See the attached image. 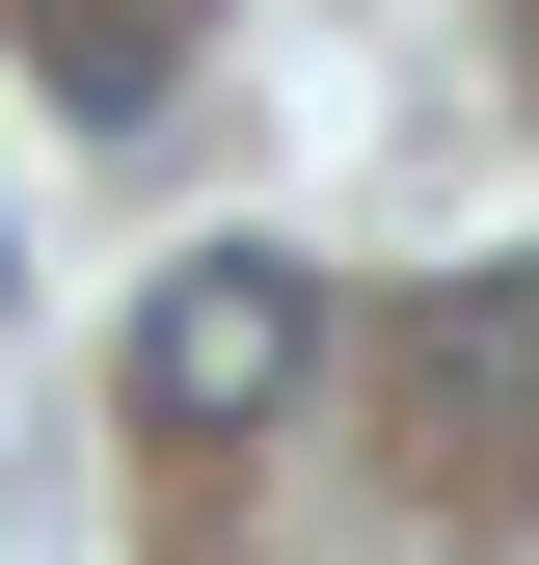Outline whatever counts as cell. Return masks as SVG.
<instances>
[{
  "label": "cell",
  "instance_id": "1",
  "mask_svg": "<svg viewBox=\"0 0 539 565\" xmlns=\"http://www.w3.org/2000/svg\"><path fill=\"white\" fill-rule=\"evenodd\" d=\"M378 458L432 484V512H512V484H539V243L378 297Z\"/></svg>",
  "mask_w": 539,
  "mask_h": 565
},
{
  "label": "cell",
  "instance_id": "2",
  "mask_svg": "<svg viewBox=\"0 0 539 565\" xmlns=\"http://www.w3.org/2000/svg\"><path fill=\"white\" fill-rule=\"evenodd\" d=\"M324 404V269L297 243H189L162 297H135V431L162 458H243V431H297Z\"/></svg>",
  "mask_w": 539,
  "mask_h": 565
}]
</instances>
